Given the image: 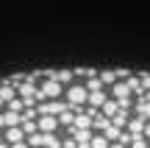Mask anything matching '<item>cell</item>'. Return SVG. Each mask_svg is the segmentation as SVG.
<instances>
[{
	"label": "cell",
	"instance_id": "obj_1",
	"mask_svg": "<svg viewBox=\"0 0 150 148\" xmlns=\"http://www.w3.org/2000/svg\"><path fill=\"white\" fill-rule=\"evenodd\" d=\"M64 101L70 106H86L89 104V87L81 84V81H72L70 87H67V92H64Z\"/></svg>",
	"mask_w": 150,
	"mask_h": 148
},
{
	"label": "cell",
	"instance_id": "obj_2",
	"mask_svg": "<svg viewBox=\"0 0 150 148\" xmlns=\"http://www.w3.org/2000/svg\"><path fill=\"white\" fill-rule=\"evenodd\" d=\"M36 123H39V132H59V129H61L59 115H39Z\"/></svg>",
	"mask_w": 150,
	"mask_h": 148
},
{
	"label": "cell",
	"instance_id": "obj_3",
	"mask_svg": "<svg viewBox=\"0 0 150 148\" xmlns=\"http://www.w3.org/2000/svg\"><path fill=\"white\" fill-rule=\"evenodd\" d=\"M106 92H103V89H92L89 92V106H97V109H103V104H106Z\"/></svg>",
	"mask_w": 150,
	"mask_h": 148
},
{
	"label": "cell",
	"instance_id": "obj_4",
	"mask_svg": "<svg viewBox=\"0 0 150 148\" xmlns=\"http://www.w3.org/2000/svg\"><path fill=\"white\" fill-rule=\"evenodd\" d=\"M108 145H111V140L103 132H95V137H92V143H89V148H108Z\"/></svg>",
	"mask_w": 150,
	"mask_h": 148
},
{
	"label": "cell",
	"instance_id": "obj_5",
	"mask_svg": "<svg viewBox=\"0 0 150 148\" xmlns=\"http://www.w3.org/2000/svg\"><path fill=\"white\" fill-rule=\"evenodd\" d=\"M11 148H31V143L28 140H20V143H11Z\"/></svg>",
	"mask_w": 150,
	"mask_h": 148
},
{
	"label": "cell",
	"instance_id": "obj_6",
	"mask_svg": "<svg viewBox=\"0 0 150 148\" xmlns=\"http://www.w3.org/2000/svg\"><path fill=\"white\" fill-rule=\"evenodd\" d=\"M145 137H147V140H150V120H147V123H145Z\"/></svg>",
	"mask_w": 150,
	"mask_h": 148
}]
</instances>
